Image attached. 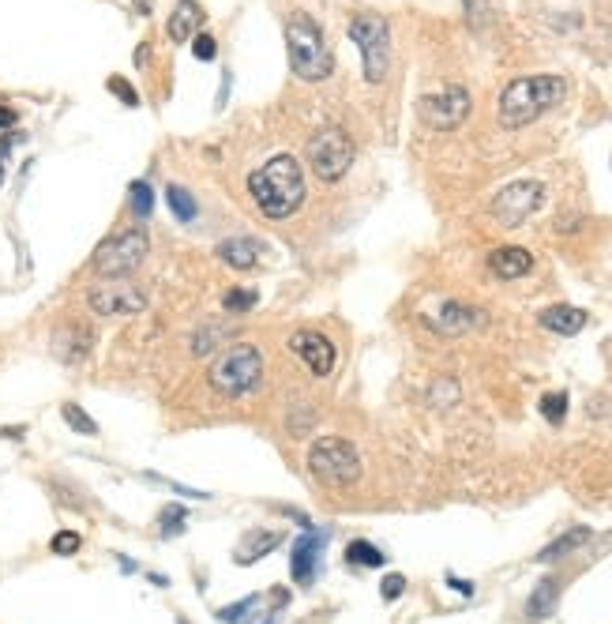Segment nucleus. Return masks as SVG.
Instances as JSON below:
<instances>
[{"label": "nucleus", "instance_id": "f257e3e1", "mask_svg": "<svg viewBox=\"0 0 612 624\" xmlns=\"http://www.w3.org/2000/svg\"><path fill=\"white\" fill-rule=\"evenodd\" d=\"M248 192L267 219H290L305 203V173L293 155H275L248 177Z\"/></svg>", "mask_w": 612, "mask_h": 624}, {"label": "nucleus", "instance_id": "f03ea898", "mask_svg": "<svg viewBox=\"0 0 612 624\" xmlns=\"http://www.w3.org/2000/svg\"><path fill=\"white\" fill-rule=\"evenodd\" d=\"M567 98V79L564 76H522L511 79L496 102V117L504 128H526L534 125L537 117H545L556 110Z\"/></svg>", "mask_w": 612, "mask_h": 624}, {"label": "nucleus", "instance_id": "7ed1b4c3", "mask_svg": "<svg viewBox=\"0 0 612 624\" xmlns=\"http://www.w3.org/2000/svg\"><path fill=\"white\" fill-rule=\"evenodd\" d=\"M286 49H290V68L297 79L305 83H316V79H327L331 68H335V57L323 42V31L312 23V16L297 12V16L286 23Z\"/></svg>", "mask_w": 612, "mask_h": 624}, {"label": "nucleus", "instance_id": "20e7f679", "mask_svg": "<svg viewBox=\"0 0 612 624\" xmlns=\"http://www.w3.org/2000/svg\"><path fill=\"white\" fill-rule=\"evenodd\" d=\"M308 470L327 489H350L361 478V455H357L350 440L320 437L308 448Z\"/></svg>", "mask_w": 612, "mask_h": 624}, {"label": "nucleus", "instance_id": "39448f33", "mask_svg": "<svg viewBox=\"0 0 612 624\" xmlns=\"http://www.w3.org/2000/svg\"><path fill=\"white\" fill-rule=\"evenodd\" d=\"M260 376H263V354L252 343H237L211 365L207 380H211V388L218 395L241 399V395H248V391L260 384Z\"/></svg>", "mask_w": 612, "mask_h": 624}, {"label": "nucleus", "instance_id": "423d86ee", "mask_svg": "<svg viewBox=\"0 0 612 624\" xmlns=\"http://www.w3.org/2000/svg\"><path fill=\"white\" fill-rule=\"evenodd\" d=\"M350 38L361 49V64H365L368 83H383L391 72V27L383 16L361 12L350 19Z\"/></svg>", "mask_w": 612, "mask_h": 624}, {"label": "nucleus", "instance_id": "0eeeda50", "mask_svg": "<svg viewBox=\"0 0 612 624\" xmlns=\"http://www.w3.org/2000/svg\"><path fill=\"white\" fill-rule=\"evenodd\" d=\"M147 252H151V237L143 226H132V230H124V234L109 237L98 245L94 252V271L102 275V279H124V275H132L143 260H147Z\"/></svg>", "mask_w": 612, "mask_h": 624}, {"label": "nucleus", "instance_id": "6e6552de", "mask_svg": "<svg viewBox=\"0 0 612 624\" xmlns=\"http://www.w3.org/2000/svg\"><path fill=\"white\" fill-rule=\"evenodd\" d=\"M305 155H308L312 173H316L320 181H327V185H335V181H342L346 170L353 166V140L335 125L320 128V132L308 140Z\"/></svg>", "mask_w": 612, "mask_h": 624}, {"label": "nucleus", "instance_id": "1a4fd4ad", "mask_svg": "<svg viewBox=\"0 0 612 624\" xmlns=\"http://www.w3.org/2000/svg\"><path fill=\"white\" fill-rule=\"evenodd\" d=\"M545 203V185L541 181H511L496 192L492 200V219L500 226H522Z\"/></svg>", "mask_w": 612, "mask_h": 624}, {"label": "nucleus", "instance_id": "9d476101", "mask_svg": "<svg viewBox=\"0 0 612 624\" xmlns=\"http://www.w3.org/2000/svg\"><path fill=\"white\" fill-rule=\"evenodd\" d=\"M87 305H91L98 316H136V312L147 309V294L139 290L136 282L106 279L87 294Z\"/></svg>", "mask_w": 612, "mask_h": 624}, {"label": "nucleus", "instance_id": "9b49d317", "mask_svg": "<svg viewBox=\"0 0 612 624\" xmlns=\"http://www.w3.org/2000/svg\"><path fill=\"white\" fill-rule=\"evenodd\" d=\"M417 110H421V121L429 128L451 132L470 117V91L466 87H444L440 94H425Z\"/></svg>", "mask_w": 612, "mask_h": 624}, {"label": "nucleus", "instance_id": "f8f14e48", "mask_svg": "<svg viewBox=\"0 0 612 624\" xmlns=\"http://www.w3.org/2000/svg\"><path fill=\"white\" fill-rule=\"evenodd\" d=\"M290 350L297 358H305V365L316 376H331V369H335V346L320 331H293Z\"/></svg>", "mask_w": 612, "mask_h": 624}, {"label": "nucleus", "instance_id": "ddd939ff", "mask_svg": "<svg viewBox=\"0 0 612 624\" xmlns=\"http://www.w3.org/2000/svg\"><path fill=\"white\" fill-rule=\"evenodd\" d=\"M323 542H327V534H316L312 527L305 531V538H301V542H293V549H290V576H293V583L312 587V579H316V564H320Z\"/></svg>", "mask_w": 612, "mask_h": 624}, {"label": "nucleus", "instance_id": "4468645a", "mask_svg": "<svg viewBox=\"0 0 612 624\" xmlns=\"http://www.w3.org/2000/svg\"><path fill=\"white\" fill-rule=\"evenodd\" d=\"M530 267H534V256L519 245H504V249H492L489 256V271L496 279H522V275H530Z\"/></svg>", "mask_w": 612, "mask_h": 624}, {"label": "nucleus", "instance_id": "2eb2a0df", "mask_svg": "<svg viewBox=\"0 0 612 624\" xmlns=\"http://www.w3.org/2000/svg\"><path fill=\"white\" fill-rule=\"evenodd\" d=\"M199 23H203V12H199L196 0H177V8L169 12V38L173 42H192L199 34Z\"/></svg>", "mask_w": 612, "mask_h": 624}, {"label": "nucleus", "instance_id": "dca6fc26", "mask_svg": "<svg viewBox=\"0 0 612 624\" xmlns=\"http://www.w3.org/2000/svg\"><path fill=\"white\" fill-rule=\"evenodd\" d=\"M556 602H560V579L549 576L537 583V591L530 594V602H526V621L537 624L545 621V617H552L556 613Z\"/></svg>", "mask_w": 612, "mask_h": 624}, {"label": "nucleus", "instance_id": "f3484780", "mask_svg": "<svg viewBox=\"0 0 612 624\" xmlns=\"http://www.w3.org/2000/svg\"><path fill=\"white\" fill-rule=\"evenodd\" d=\"M541 328L556 331V335H579L586 328V312L575 309V305H552V309L541 312Z\"/></svg>", "mask_w": 612, "mask_h": 624}, {"label": "nucleus", "instance_id": "a211bd4d", "mask_svg": "<svg viewBox=\"0 0 612 624\" xmlns=\"http://www.w3.org/2000/svg\"><path fill=\"white\" fill-rule=\"evenodd\" d=\"M477 320V309H466V305H444L440 309V316H429V324L440 335H459V331H466V328H474Z\"/></svg>", "mask_w": 612, "mask_h": 624}, {"label": "nucleus", "instance_id": "6ab92c4d", "mask_svg": "<svg viewBox=\"0 0 612 624\" xmlns=\"http://www.w3.org/2000/svg\"><path fill=\"white\" fill-rule=\"evenodd\" d=\"M218 256H222L230 267L248 271V267H256V260H260V245H256V241H248V237H230V241H222V245H218Z\"/></svg>", "mask_w": 612, "mask_h": 624}, {"label": "nucleus", "instance_id": "aec40b11", "mask_svg": "<svg viewBox=\"0 0 612 624\" xmlns=\"http://www.w3.org/2000/svg\"><path fill=\"white\" fill-rule=\"evenodd\" d=\"M590 542V527H575V531L560 534L556 542H549V546L537 553V564H552L560 561V557H567V553H575L579 546H586Z\"/></svg>", "mask_w": 612, "mask_h": 624}, {"label": "nucleus", "instance_id": "412c9836", "mask_svg": "<svg viewBox=\"0 0 612 624\" xmlns=\"http://www.w3.org/2000/svg\"><path fill=\"white\" fill-rule=\"evenodd\" d=\"M282 546V534L278 531H256V534H248L245 542H241V549H237V564H252V561H260V557H267L271 549Z\"/></svg>", "mask_w": 612, "mask_h": 624}, {"label": "nucleus", "instance_id": "4be33fe9", "mask_svg": "<svg viewBox=\"0 0 612 624\" xmlns=\"http://www.w3.org/2000/svg\"><path fill=\"white\" fill-rule=\"evenodd\" d=\"M383 561H387V557H383L372 542H365V538H357V542L346 546V564H353V568H380Z\"/></svg>", "mask_w": 612, "mask_h": 624}, {"label": "nucleus", "instance_id": "5701e85b", "mask_svg": "<svg viewBox=\"0 0 612 624\" xmlns=\"http://www.w3.org/2000/svg\"><path fill=\"white\" fill-rule=\"evenodd\" d=\"M166 203L169 211H173V219L177 222H192L196 219V200H192V192L181 185H169L166 188Z\"/></svg>", "mask_w": 612, "mask_h": 624}, {"label": "nucleus", "instance_id": "b1692460", "mask_svg": "<svg viewBox=\"0 0 612 624\" xmlns=\"http://www.w3.org/2000/svg\"><path fill=\"white\" fill-rule=\"evenodd\" d=\"M61 418L72 425L76 433H83V437H98V422H94L91 414H87V410H83L79 403H64L61 406Z\"/></svg>", "mask_w": 612, "mask_h": 624}, {"label": "nucleus", "instance_id": "393cba45", "mask_svg": "<svg viewBox=\"0 0 612 624\" xmlns=\"http://www.w3.org/2000/svg\"><path fill=\"white\" fill-rule=\"evenodd\" d=\"M128 200H132V211H136V219H147L154 207V192L147 181H136V185L128 188Z\"/></svg>", "mask_w": 612, "mask_h": 624}, {"label": "nucleus", "instance_id": "a878e982", "mask_svg": "<svg viewBox=\"0 0 612 624\" xmlns=\"http://www.w3.org/2000/svg\"><path fill=\"white\" fill-rule=\"evenodd\" d=\"M541 414H545V422L549 425H560L567 418V395L564 391H549L545 399H541Z\"/></svg>", "mask_w": 612, "mask_h": 624}, {"label": "nucleus", "instance_id": "bb28decb", "mask_svg": "<svg viewBox=\"0 0 612 624\" xmlns=\"http://www.w3.org/2000/svg\"><path fill=\"white\" fill-rule=\"evenodd\" d=\"M260 606V598L256 594H248V598H241V602H233V606L226 609H218V621H226V624H245V617L252 613V609Z\"/></svg>", "mask_w": 612, "mask_h": 624}, {"label": "nucleus", "instance_id": "cd10ccee", "mask_svg": "<svg viewBox=\"0 0 612 624\" xmlns=\"http://www.w3.org/2000/svg\"><path fill=\"white\" fill-rule=\"evenodd\" d=\"M184 508L181 504H169L166 512H162V538H177V534L184 531Z\"/></svg>", "mask_w": 612, "mask_h": 624}, {"label": "nucleus", "instance_id": "c85d7f7f", "mask_svg": "<svg viewBox=\"0 0 612 624\" xmlns=\"http://www.w3.org/2000/svg\"><path fill=\"white\" fill-rule=\"evenodd\" d=\"M256 301H260V294H252V290H230V294L222 297L226 312H248Z\"/></svg>", "mask_w": 612, "mask_h": 624}, {"label": "nucleus", "instance_id": "c756f323", "mask_svg": "<svg viewBox=\"0 0 612 624\" xmlns=\"http://www.w3.org/2000/svg\"><path fill=\"white\" fill-rule=\"evenodd\" d=\"M79 546H83V538H79L76 531L53 534V553H61V557H72V553H79Z\"/></svg>", "mask_w": 612, "mask_h": 624}, {"label": "nucleus", "instance_id": "7c9ffc66", "mask_svg": "<svg viewBox=\"0 0 612 624\" xmlns=\"http://www.w3.org/2000/svg\"><path fill=\"white\" fill-rule=\"evenodd\" d=\"M192 53H196V61H215L218 57V46L211 34H196L192 38Z\"/></svg>", "mask_w": 612, "mask_h": 624}, {"label": "nucleus", "instance_id": "2f4dec72", "mask_svg": "<svg viewBox=\"0 0 612 624\" xmlns=\"http://www.w3.org/2000/svg\"><path fill=\"white\" fill-rule=\"evenodd\" d=\"M109 91L117 94L124 106H139V94H136L132 83H124V79H109Z\"/></svg>", "mask_w": 612, "mask_h": 624}, {"label": "nucleus", "instance_id": "473e14b6", "mask_svg": "<svg viewBox=\"0 0 612 624\" xmlns=\"http://www.w3.org/2000/svg\"><path fill=\"white\" fill-rule=\"evenodd\" d=\"M466 16H470V27H485L489 4H485V0H466Z\"/></svg>", "mask_w": 612, "mask_h": 624}, {"label": "nucleus", "instance_id": "72a5a7b5", "mask_svg": "<svg viewBox=\"0 0 612 624\" xmlns=\"http://www.w3.org/2000/svg\"><path fill=\"white\" fill-rule=\"evenodd\" d=\"M380 591H383V598H387V602H395V598H402V591H406V579H402V576H398V572H395V576L383 579Z\"/></svg>", "mask_w": 612, "mask_h": 624}, {"label": "nucleus", "instance_id": "f704fd0d", "mask_svg": "<svg viewBox=\"0 0 612 624\" xmlns=\"http://www.w3.org/2000/svg\"><path fill=\"white\" fill-rule=\"evenodd\" d=\"M447 583H451L455 591H462V594H474V583H466V579H459V576H447Z\"/></svg>", "mask_w": 612, "mask_h": 624}, {"label": "nucleus", "instance_id": "c9c22d12", "mask_svg": "<svg viewBox=\"0 0 612 624\" xmlns=\"http://www.w3.org/2000/svg\"><path fill=\"white\" fill-rule=\"evenodd\" d=\"M16 125V113L8 110V106H0V128H12Z\"/></svg>", "mask_w": 612, "mask_h": 624}, {"label": "nucleus", "instance_id": "e433bc0d", "mask_svg": "<svg viewBox=\"0 0 612 624\" xmlns=\"http://www.w3.org/2000/svg\"><path fill=\"white\" fill-rule=\"evenodd\" d=\"M226 94H230V76L222 79V91H218V110H222V106H226Z\"/></svg>", "mask_w": 612, "mask_h": 624}, {"label": "nucleus", "instance_id": "4c0bfd02", "mask_svg": "<svg viewBox=\"0 0 612 624\" xmlns=\"http://www.w3.org/2000/svg\"><path fill=\"white\" fill-rule=\"evenodd\" d=\"M0 181H4V162H0Z\"/></svg>", "mask_w": 612, "mask_h": 624}, {"label": "nucleus", "instance_id": "58836bf2", "mask_svg": "<svg viewBox=\"0 0 612 624\" xmlns=\"http://www.w3.org/2000/svg\"><path fill=\"white\" fill-rule=\"evenodd\" d=\"M177 624H188V621H177Z\"/></svg>", "mask_w": 612, "mask_h": 624}]
</instances>
